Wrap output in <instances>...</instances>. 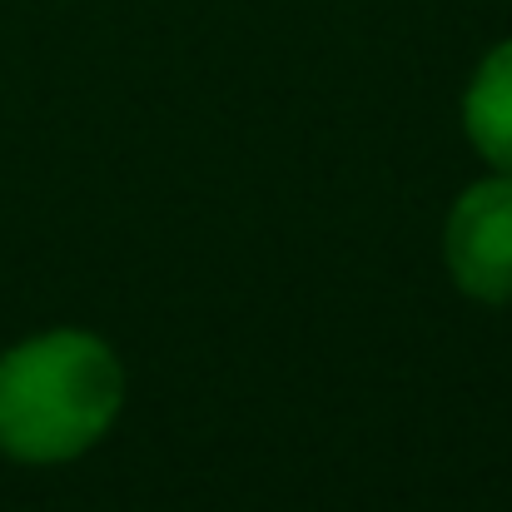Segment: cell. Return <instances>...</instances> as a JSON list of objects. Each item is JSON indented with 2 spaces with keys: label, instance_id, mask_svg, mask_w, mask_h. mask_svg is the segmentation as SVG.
<instances>
[{
  "label": "cell",
  "instance_id": "6da1fadb",
  "mask_svg": "<svg viewBox=\"0 0 512 512\" xmlns=\"http://www.w3.org/2000/svg\"><path fill=\"white\" fill-rule=\"evenodd\" d=\"M120 363L95 334H40L0 358V448L20 463L85 453L120 408Z\"/></svg>",
  "mask_w": 512,
  "mask_h": 512
},
{
  "label": "cell",
  "instance_id": "7a4b0ae2",
  "mask_svg": "<svg viewBox=\"0 0 512 512\" xmlns=\"http://www.w3.org/2000/svg\"><path fill=\"white\" fill-rule=\"evenodd\" d=\"M448 264H453V279L473 299L483 304L512 299V179L473 184L453 204Z\"/></svg>",
  "mask_w": 512,
  "mask_h": 512
},
{
  "label": "cell",
  "instance_id": "3957f363",
  "mask_svg": "<svg viewBox=\"0 0 512 512\" xmlns=\"http://www.w3.org/2000/svg\"><path fill=\"white\" fill-rule=\"evenodd\" d=\"M463 120H468L473 145H478L493 165L512 170V40L498 45V50L483 60V70H478V80H473V90H468Z\"/></svg>",
  "mask_w": 512,
  "mask_h": 512
}]
</instances>
